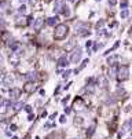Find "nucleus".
Returning <instances> with one entry per match:
<instances>
[{"label":"nucleus","instance_id":"obj_1","mask_svg":"<svg viewBox=\"0 0 132 139\" xmlns=\"http://www.w3.org/2000/svg\"><path fill=\"white\" fill-rule=\"evenodd\" d=\"M67 34H69V26L66 23H59V25L55 26V30H54L55 40H63V39H66Z\"/></svg>","mask_w":132,"mask_h":139},{"label":"nucleus","instance_id":"obj_2","mask_svg":"<svg viewBox=\"0 0 132 139\" xmlns=\"http://www.w3.org/2000/svg\"><path fill=\"white\" fill-rule=\"evenodd\" d=\"M116 77H117V80H118L120 83L128 80V77H129V67H128L127 65H121V66H118L117 67Z\"/></svg>","mask_w":132,"mask_h":139},{"label":"nucleus","instance_id":"obj_3","mask_svg":"<svg viewBox=\"0 0 132 139\" xmlns=\"http://www.w3.org/2000/svg\"><path fill=\"white\" fill-rule=\"evenodd\" d=\"M88 23H84V22H78L76 23V32L78 33V36H88L90 34V30H88Z\"/></svg>","mask_w":132,"mask_h":139},{"label":"nucleus","instance_id":"obj_4","mask_svg":"<svg viewBox=\"0 0 132 139\" xmlns=\"http://www.w3.org/2000/svg\"><path fill=\"white\" fill-rule=\"evenodd\" d=\"M85 108H87V105H85V102H84V99L81 98V96H77V98L73 100V109H74V110L84 112Z\"/></svg>","mask_w":132,"mask_h":139},{"label":"nucleus","instance_id":"obj_5","mask_svg":"<svg viewBox=\"0 0 132 139\" xmlns=\"http://www.w3.org/2000/svg\"><path fill=\"white\" fill-rule=\"evenodd\" d=\"M81 55H83V51H81L80 47H77V48H74L72 51V57H70V62L72 63H78L81 59Z\"/></svg>","mask_w":132,"mask_h":139},{"label":"nucleus","instance_id":"obj_6","mask_svg":"<svg viewBox=\"0 0 132 139\" xmlns=\"http://www.w3.org/2000/svg\"><path fill=\"white\" fill-rule=\"evenodd\" d=\"M131 129H132V120H128V121H125V123L122 124L121 129H120V132H118V138L121 139V138L124 136L125 134H127L128 131H131Z\"/></svg>","mask_w":132,"mask_h":139},{"label":"nucleus","instance_id":"obj_7","mask_svg":"<svg viewBox=\"0 0 132 139\" xmlns=\"http://www.w3.org/2000/svg\"><path fill=\"white\" fill-rule=\"evenodd\" d=\"M13 106V102L11 100H7V99H0V114H4L7 113L8 108Z\"/></svg>","mask_w":132,"mask_h":139},{"label":"nucleus","instance_id":"obj_8","mask_svg":"<svg viewBox=\"0 0 132 139\" xmlns=\"http://www.w3.org/2000/svg\"><path fill=\"white\" fill-rule=\"evenodd\" d=\"M36 84H34L33 81H26L25 84H23V92H26V94H33L34 91H36Z\"/></svg>","mask_w":132,"mask_h":139},{"label":"nucleus","instance_id":"obj_9","mask_svg":"<svg viewBox=\"0 0 132 139\" xmlns=\"http://www.w3.org/2000/svg\"><path fill=\"white\" fill-rule=\"evenodd\" d=\"M8 61H10V63L13 65V66H17V65L19 63V54L13 51L10 54V57H8Z\"/></svg>","mask_w":132,"mask_h":139},{"label":"nucleus","instance_id":"obj_10","mask_svg":"<svg viewBox=\"0 0 132 139\" xmlns=\"http://www.w3.org/2000/svg\"><path fill=\"white\" fill-rule=\"evenodd\" d=\"M63 7H65V2H63V0H55V4H54L55 13H62Z\"/></svg>","mask_w":132,"mask_h":139},{"label":"nucleus","instance_id":"obj_11","mask_svg":"<svg viewBox=\"0 0 132 139\" xmlns=\"http://www.w3.org/2000/svg\"><path fill=\"white\" fill-rule=\"evenodd\" d=\"M2 83L6 85V87H11L13 85V83H14V79H13V76L11 75H6L4 77H3L2 80Z\"/></svg>","mask_w":132,"mask_h":139},{"label":"nucleus","instance_id":"obj_12","mask_svg":"<svg viewBox=\"0 0 132 139\" xmlns=\"http://www.w3.org/2000/svg\"><path fill=\"white\" fill-rule=\"evenodd\" d=\"M15 25L17 26H26V25H29V23H28V18H25V17H17V18H15Z\"/></svg>","mask_w":132,"mask_h":139},{"label":"nucleus","instance_id":"obj_13","mask_svg":"<svg viewBox=\"0 0 132 139\" xmlns=\"http://www.w3.org/2000/svg\"><path fill=\"white\" fill-rule=\"evenodd\" d=\"M19 95H21V90L19 88H11V91H10V98L11 99H18L19 98Z\"/></svg>","mask_w":132,"mask_h":139},{"label":"nucleus","instance_id":"obj_14","mask_svg":"<svg viewBox=\"0 0 132 139\" xmlns=\"http://www.w3.org/2000/svg\"><path fill=\"white\" fill-rule=\"evenodd\" d=\"M67 65H69V59H67L66 55H62V57L58 59V66L59 67H66Z\"/></svg>","mask_w":132,"mask_h":139},{"label":"nucleus","instance_id":"obj_15","mask_svg":"<svg viewBox=\"0 0 132 139\" xmlns=\"http://www.w3.org/2000/svg\"><path fill=\"white\" fill-rule=\"evenodd\" d=\"M11 7V3L7 0H2L0 2V11H7V8Z\"/></svg>","mask_w":132,"mask_h":139},{"label":"nucleus","instance_id":"obj_16","mask_svg":"<svg viewBox=\"0 0 132 139\" xmlns=\"http://www.w3.org/2000/svg\"><path fill=\"white\" fill-rule=\"evenodd\" d=\"M118 59H120L118 55H111L109 59H107V65H109V66H114V65H116V62L118 61Z\"/></svg>","mask_w":132,"mask_h":139},{"label":"nucleus","instance_id":"obj_17","mask_svg":"<svg viewBox=\"0 0 132 139\" xmlns=\"http://www.w3.org/2000/svg\"><path fill=\"white\" fill-rule=\"evenodd\" d=\"M43 25H44V18H37V21L34 22V25H33V28L36 29V30H40Z\"/></svg>","mask_w":132,"mask_h":139},{"label":"nucleus","instance_id":"obj_18","mask_svg":"<svg viewBox=\"0 0 132 139\" xmlns=\"http://www.w3.org/2000/svg\"><path fill=\"white\" fill-rule=\"evenodd\" d=\"M58 23V17H51V18L47 19V25L48 26H55Z\"/></svg>","mask_w":132,"mask_h":139},{"label":"nucleus","instance_id":"obj_19","mask_svg":"<svg viewBox=\"0 0 132 139\" xmlns=\"http://www.w3.org/2000/svg\"><path fill=\"white\" fill-rule=\"evenodd\" d=\"M73 123H74V125L76 127H81L84 124V120H83V117H77L76 116L74 117V121H73Z\"/></svg>","mask_w":132,"mask_h":139},{"label":"nucleus","instance_id":"obj_20","mask_svg":"<svg viewBox=\"0 0 132 139\" xmlns=\"http://www.w3.org/2000/svg\"><path fill=\"white\" fill-rule=\"evenodd\" d=\"M94 132H95V124H92V125L88 127V129H87L85 134H87V136L90 138V136H92V135H94Z\"/></svg>","mask_w":132,"mask_h":139},{"label":"nucleus","instance_id":"obj_21","mask_svg":"<svg viewBox=\"0 0 132 139\" xmlns=\"http://www.w3.org/2000/svg\"><path fill=\"white\" fill-rule=\"evenodd\" d=\"M22 106H23L22 103H21V102H18V103H13V106H11V108H13V110H14V112H18L19 109L22 108Z\"/></svg>","mask_w":132,"mask_h":139},{"label":"nucleus","instance_id":"obj_22","mask_svg":"<svg viewBox=\"0 0 132 139\" xmlns=\"http://www.w3.org/2000/svg\"><path fill=\"white\" fill-rule=\"evenodd\" d=\"M8 39H11V34L8 33V32H3V33H2V40L3 41H7Z\"/></svg>","mask_w":132,"mask_h":139},{"label":"nucleus","instance_id":"obj_23","mask_svg":"<svg viewBox=\"0 0 132 139\" xmlns=\"http://www.w3.org/2000/svg\"><path fill=\"white\" fill-rule=\"evenodd\" d=\"M88 63H90V61H88V59H85V61L83 62V63H81V66L78 67V69H76V70H74V73H78V72H80L81 69H84V67H85L87 65H88Z\"/></svg>","mask_w":132,"mask_h":139},{"label":"nucleus","instance_id":"obj_24","mask_svg":"<svg viewBox=\"0 0 132 139\" xmlns=\"http://www.w3.org/2000/svg\"><path fill=\"white\" fill-rule=\"evenodd\" d=\"M23 77H25V79H28V80H34V79H36V73H34V72L28 73V75H25Z\"/></svg>","mask_w":132,"mask_h":139},{"label":"nucleus","instance_id":"obj_25","mask_svg":"<svg viewBox=\"0 0 132 139\" xmlns=\"http://www.w3.org/2000/svg\"><path fill=\"white\" fill-rule=\"evenodd\" d=\"M62 14H63L65 17H70V10H69V7H67V6H65V7H63Z\"/></svg>","mask_w":132,"mask_h":139},{"label":"nucleus","instance_id":"obj_26","mask_svg":"<svg viewBox=\"0 0 132 139\" xmlns=\"http://www.w3.org/2000/svg\"><path fill=\"white\" fill-rule=\"evenodd\" d=\"M120 15H121V18H127V17L129 15V11H128L127 8H124V10L121 11V14H120Z\"/></svg>","mask_w":132,"mask_h":139},{"label":"nucleus","instance_id":"obj_27","mask_svg":"<svg viewBox=\"0 0 132 139\" xmlns=\"http://www.w3.org/2000/svg\"><path fill=\"white\" fill-rule=\"evenodd\" d=\"M103 25H105V21H102V19H101V21H98V22H96L95 28H96V29H98V30H99V29H101V28H102V26H103Z\"/></svg>","mask_w":132,"mask_h":139},{"label":"nucleus","instance_id":"obj_28","mask_svg":"<svg viewBox=\"0 0 132 139\" xmlns=\"http://www.w3.org/2000/svg\"><path fill=\"white\" fill-rule=\"evenodd\" d=\"M74 46H76V41H74V40H72V41H70V43L66 46V50H72Z\"/></svg>","mask_w":132,"mask_h":139},{"label":"nucleus","instance_id":"obj_29","mask_svg":"<svg viewBox=\"0 0 132 139\" xmlns=\"http://www.w3.org/2000/svg\"><path fill=\"white\" fill-rule=\"evenodd\" d=\"M120 6H121V8H127V6H128V0H122V2L120 3Z\"/></svg>","mask_w":132,"mask_h":139},{"label":"nucleus","instance_id":"obj_30","mask_svg":"<svg viewBox=\"0 0 132 139\" xmlns=\"http://www.w3.org/2000/svg\"><path fill=\"white\" fill-rule=\"evenodd\" d=\"M124 94H125L124 88H118V90H117V95H124Z\"/></svg>","mask_w":132,"mask_h":139},{"label":"nucleus","instance_id":"obj_31","mask_svg":"<svg viewBox=\"0 0 132 139\" xmlns=\"http://www.w3.org/2000/svg\"><path fill=\"white\" fill-rule=\"evenodd\" d=\"M70 73H72V72H70V70H66V72H65V73H63V75H62V77H63V79H67V77H69V76H70Z\"/></svg>","mask_w":132,"mask_h":139},{"label":"nucleus","instance_id":"obj_32","mask_svg":"<svg viewBox=\"0 0 132 139\" xmlns=\"http://www.w3.org/2000/svg\"><path fill=\"white\" fill-rule=\"evenodd\" d=\"M18 11H19V14H23V13H25V11H26V7H25V6H21Z\"/></svg>","mask_w":132,"mask_h":139},{"label":"nucleus","instance_id":"obj_33","mask_svg":"<svg viewBox=\"0 0 132 139\" xmlns=\"http://www.w3.org/2000/svg\"><path fill=\"white\" fill-rule=\"evenodd\" d=\"M6 26V22L3 21V18H0V29H3Z\"/></svg>","mask_w":132,"mask_h":139},{"label":"nucleus","instance_id":"obj_34","mask_svg":"<svg viewBox=\"0 0 132 139\" xmlns=\"http://www.w3.org/2000/svg\"><path fill=\"white\" fill-rule=\"evenodd\" d=\"M25 110H26V112H28V113H30V112H32V106H29V105H26V106H25Z\"/></svg>","mask_w":132,"mask_h":139},{"label":"nucleus","instance_id":"obj_35","mask_svg":"<svg viewBox=\"0 0 132 139\" xmlns=\"http://www.w3.org/2000/svg\"><path fill=\"white\" fill-rule=\"evenodd\" d=\"M59 121H61L62 124H65V123H66V116H61V120H59Z\"/></svg>","mask_w":132,"mask_h":139},{"label":"nucleus","instance_id":"obj_36","mask_svg":"<svg viewBox=\"0 0 132 139\" xmlns=\"http://www.w3.org/2000/svg\"><path fill=\"white\" fill-rule=\"evenodd\" d=\"M117 0H109V6H116Z\"/></svg>","mask_w":132,"mask_h":139},{"label":"nucleus","instance_id":"obj_37","mask_svg":"<svg viewBox=\"0 0 132 139\" xmlns=\"http://www.w3.org/2000/svg\"><path fill=\"white\" fill-rule=\"evenodd\" d=\"M10 128H11V131H17V125H15V124H11Z\"/></svg>","mask_w":132,"mask_h":139},{"label":"nucleus","instance_id":"obj_38","mask_svg":"<svg viewBox=\"0 0 132 139\" xmlns=\"http://www.w3.org/2000/svg\"><path fill=\"white\" fill-rule=\"evenodd\" d=\"M91 46H92V41H87V43H85V47H87V50L90 48Z\"/></svg>","mask_w":132,"mask_h":139},{"label":"nucleus","instance_id":"obj_39","mask_svg":"<svg viewBox=\"0 0 132 139\" xmlns=\"http://www.w3.org/2000/svg\"><path fill=\"white\" fill-rule=\"evenodd\" d=\"M32 22H33V17H28V23L30 25Z\"/></svg>","mask_w":132,"mask_h":139},{"label":"nucleus","instance_id":"obj_40","mask_svg":"<svg viewBox=\"0 0 132 139\" xmlns=\"http://www.w3.org/2000/svg\"><path fill=\"white\" fill-rule=\"evenodd\" d=\"M70 113V108H65V114H69Z\"/></svg>","mask_w":132,"mask_h":139},{"label":"nucleus","instance_id":"obj_41","mask_svg":"<svg viewBox=\"0 0 132 139\" xmlns=\"http://www.w3.org/2000/svg\"><path fill=\"white\" fill-rule=\"evenodd\" d=\"M67 100H69V95H66V98H65V99H63V100H62V102H63V103H66V102H67Z\"/></svg>","mask_w":132,"mask_h":139},{"label":"nucleus","instance_id":"obj_42","mask_svg":"<svg viewBox=\"0 0 132 139\" xmlns=\"http://www.w3.org/2000/svg\"><path fill=\"white\" fill-rule=\"evenodd\" d=\"M128 33H129V36L132 37V26H131V29H129V32H128Z\"/></svg>","mask_w":132,"mask_h":139},{"label":"nucleus","instance_id":"obj_43","mask_svg":"<svg viewBox=\"0 0 132 139\" xmlns=\"http://www.w3.org/2000/svg\"><path fill=\"white\" fill-rule=\"evenodd\" d=\"M0 63H3V57H2V54H0Z\"/></svg>","mask_w":132,"mask_h":139},{"label":"nucleus","instance_id":"obj_44","mask_svg":"<svg viewBox=\"0 0 132 139\" xmlns=\"http://www.w3.org/2000/svg\"><path fill=\"white\" fill-rule=\"evenodd\" d=\"M2 41H3V40L0 39V48H2V46H3V43H2Z\"/></svg>","mask_w":132,"mask_h":139},{"label":"nucleus","instance_id":"obj_45","mask_svg":"<svg viewBox=\"0 0 132 139\" xmlns=\"http://www.w3.org/2000/svg\"><path fill=\"white\" fill-rule=\"evenodd\" d=\"M25 139H29V135H26V136H25Z\"/></svg>","mask_w":132,"mask_h":139},{"label":"nucleus","instance_id":"obj_46","mask_svg":"<svg viewBox=\"0 0 132 139\" xmlns=\"http://www.w3.org/2000/svg\"><path fill=\"white\" fill-rule=\"evenodd\" d=\"M13 139H18V138H17V136H14V138H13Z\"/></svg>","mask_w":132,"mask_h":139},{"label":"nucleus","instance_id":"obj_47","mask_svg":"<svg viewBox=\"0 0 132 139\" xmlns=\"http://www.w3.org/2000/svg\"><path fill=\"white\" fill-rule=\"evenodd\" d=\"M129 3H131V4H132V0H129Z\"/></svg>","mask_w":132,"mask_h":139},{"label":"nucleus","instance_id":"obj_48","mask_svg":"<svg viewBox=\"0 0 132 139\" xmlns=\"http://www.w3.org/2000/svg\"><path fill=\"white\" fill-rule=\"evenodd\" d=\"M21 2H25V0H21Z\"/></svg>","mask_w":132,"mask_h":139},{"label":"nucleus","instance_id":"obj_49","mask_svg":"<svg viewBox=\"0 0 132 139\" xmlns=\"http://www.w3.org/2000/svg\"><path fill=\"white\" fill-rule=\"evenodd\" d=\"M51 139H54V138H51Z\"/></svg>","mask_w":132,"mask_h":139},{"label":"nucleus","instance_id":"obj_50","mask_svg":"<svg viewBox=\"0 0 132 139\" xmlns=\"http://www.w3.org/2000/svg\"><path fill=\"white\" fill-rule=\"evenodd\" d=\"M74 139H76V138H74ZM77 139H78V138H77Z\"/></svg>","mask_w":132,"mask_h":139},{"label":"nucleus","instance_id":"obj_51","mask_svg":"<svg viewBox=\"0 0 132 139\" xmlns=\"http://www.w3.org/2000/svg\"><path fill=\"white\" fill-rule=\"evenodd\" d=\"M131 139H132V138H131Z\"/></svg>","mask_w":132,"mask_h":139}]
</instances>
